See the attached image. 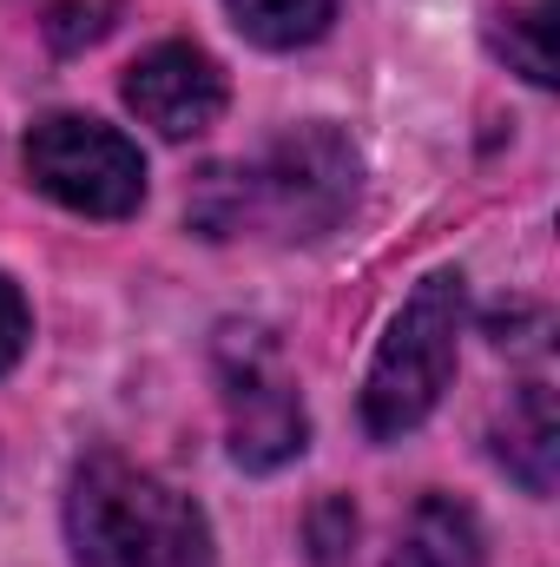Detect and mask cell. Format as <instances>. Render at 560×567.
Here are the masks:
<instances>
[{
    "instance_id": "8992f818",
    "label": "cell",
    "mask_w": 560,
    "mask_h": 567,
    "mask_svg": "<svg viewBox=\"0 0 560 567\" xmlns=\"http://www.w3.org/2000/svg\"><path fill=\"white\" fill-rule=\"evenodd\" d=\"M126 106L158 140H198L225 113V66L191 40H158L126 73Z\"/></svg>"
},
{
    "instance_id": "7a4b0ae2",
    "label": "cell",
    "mask_w": 560,
    "mask_h": 567,
    "mask_svg": "<svg viewBox=\"0 0 560 567\" xmlns=\"http://www.w3.org/2000/svg\"><path fill=\"white\" fill-rule=\"evenodd\" d=\"M66 542L80 567H211V528L198 502L106 449L73 468Z\"/></svg>"
},
{
    "instance_id": "ba28073f",
    "label": "cell",
    "mask_w": 560,
    "mask_h": 567,
    "mask_svg": "<svg viewBox=\"0 0 560 567\" xmlns=\"http://www.w3.org/2000/svg\"><path fill=\"white\" fill-rule=\"evenodd\" d=\"M390 567H481V528L455 495H422L396 535Z\"/></svg>"
},
{
    "instance_id": "9c48e42d",
    "label": "cell",
    "mask_w": 560,
    "mask_h": 567,
    "mask_svg": "<svg viewBox=\"0 0 560 567\" xmlns=\"http://www.w3.org/2000/svg\"><path fill=\"white\" fill-rule=\"evenodd\" d=\"M488 47L521 80L554 86V0H501L488 20Z\"/></svg>"
},
{
    "instance_id": "6da1fadb",
    "label": "cell",
    "mask_w": 560,
    "mask_h": 567,
    "mask_svg": "<svg viewBox=\"0 0 560 567\" xmlns=\"http://www.w3.org/2000/svg\"><path fill=\"white\" fill-rule=\"evenodd\" d=\"M363 192V158L336 126H290L258 158L211 165L191 185V231L205 238H323L350 218Z\"/></svg>"
},
{
    "instance_id": "3957f363",
    "label": "cell",
    "mask_w": 560,
    "mask_h": 567,
    "mask_svg": "<svg viewBox=\"0 0 560 567\" xmlns=\"http://www.w3.org/2000/svg\"><path fill=\"white\" fill-rule=\"evenodd\" d=\"M462 310H468L462 271H428L416 284V297L396 310V323H390V337L363 377V429L376 442H403L435 416V403L455 377Z\"/></svg>"
},
{
    "instance_id": "8fae6325",
    "label": "cell",
    "mask_w": 560,
    "mask_h": 567,
    "mask_svg": "<svg viewBox=\"0 0 560 567\" xmlns=\"http://www.w3.org/2000/svg\"><path fill=\"white\" fill-rule=\"evenodd\" d=\"M113 13H120V0H60L46 13V40L60 53H80V47H93V40L113 33Z\"/></svg>"
},
{
    "instance_id": "52a82bcc",
    "label": "cell",
    "mask_w": 560,
    "mask_h": 567,
    "mask_svg": "<svg viewBox=\"0 0 560 567\" xmlns=\"http://www.w3.org/2000/svg\"><path fill=\"white\" fill-rule=\"evenodd\" d=\"M495 455L501 468L528 488V495H554V462H560V423H554V390L548 383H521L508 416L495 429Z\"/></svg>"
},
{
    "instance_id": "4fadbf2b",
    "label": "cell",
    "mask_w": 560,
    "mask_h": 567,
    "mask_svg": "<svg viewBox=\"0 0 560 567\" xmlns=\"http://www.w3.org/2000/svg\"><path fill=\"white\" fill-rule=\"evenodd\" d=\"M27 337H33V317H27V297L13 290V284L0 278V377L20 363V350H27Z\"/></svg>"
},
{
    "instance_id": "277c9868",
    "label": "cell",
    "mask_w": 560,
    "mask_h": 567,
    "mask_svg": "<svg viewBox=\"0 0 560 567\" xmlns=\"http://www.w3.org/2000/svg\"><path fill=\"white\" fill-rule=\"evenodd\" d=\"M211 363H218V390H225L231 455L251 475L297 462L310 442V416H303V396H297V377L283 363L278 337L265 323H225L211 343Z\"/></svg>"
},
{
    "instance_id": "5b68a950",
    "label": "cell",
    "mask_w": 560,
    "mask_h": 567,
    "mask_svg": "<svg viewBox=\"0 0 560 567\" xmlns=\"http://www.w3.org/2000/svg\"><path fill=\"white\" fill-rule=\"evenodd\" d=\"M27 172L53 205L80 212V218H133L145 205L139 145L100 120H80V113H46L27 133Z\"/></svg>"
},
{
    "instance_id": "30bf717a",
    "label": "cell",
    "mask_w": 560,
    "mask_h": 567,
    "mask_svg": "<svg viewBox=\"0 0 560 567\" xmlns=\"http://www.w3.org/2000/svg\"><path fill=\"white\" fill-rule=\"evenodd\" d=\"M343 0H225L231 27L251 40V47H271V53H290V47H310L330 33Z\"/></svg>"
},
{
    "instance_id": "7c38bea8",
    "label": "cell",
    "mask_w": 560,
    "mask_h": 567,
    "mask_svg": "<svg viewBox=\"0 0 560 567\" xmlns=\"http://www.w3.org/2000/svg\"><path fill=\"white\" fill-rule=\"evenodd\" d=\"M350 542H356V508H350L343 495L317 502V508H310V548H317V561L336 567L343 555H350Z\"/></svg>"
}]
</instances>
